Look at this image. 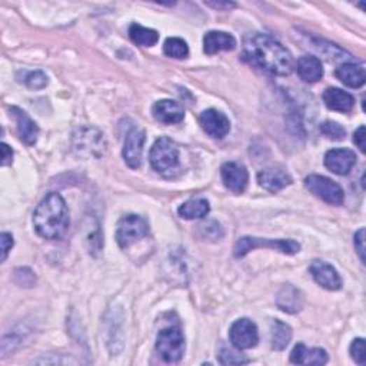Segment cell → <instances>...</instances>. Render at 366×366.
Returning a JSON list of instances; mask_svg holds the SVG:
<instances>
[{
    "label": "cell",
    "instance_id": "obj_1",
    "mask_svg": "<svg viewBox=\"0 0 366 366\" xmlns=\"http://www.w3.org/2000/svg\"><path fill=\"white\" fill-rule=\"evenodd\" d=\"M244 56L248 62L276 76H288L292 72V55L269 35L253 33L244 43Z\"/></svg>",
    "mask_w": 366,
    "mask_h": 366
},
{
    "label": "cell",
    "instance_id": "obj_2",
    "mask_svg": "<svg viewBox=\"0 0 366 366\" xmlns=\"http://www.w3.org/2000/svg\"><path fill=\"white\" fill-rule=\"evenodd\" d=\"M33 226L45 239H60L69 226V211L59 193H49L33 215Z\"/></svg>",
    "mask_w": 366,
    "mask_h": 366
},
{
    "label": "cell",
    "instance_id": "obj_3",
    "mask_svg": "<svg viewBox=\"0 0 366 366\" xmlns=\"http://www.w3.org/2000/svg\"><path fill=\"white\" fill-rule=\"evenodd\" d=\"M156 352L164 362H179L185 352V338L182 330L176 326H169L160 330L156 339Z\"/></svg>",
    "mask_w": 366,
    "mask_h": 366
},
{
    "label": "cell",
    "instance_id": "obj_4",
    "mask_svg": "<svg viewBox=\"0 0 366 366\" xmlns=\"http://www.w3.org/2000/svg\"><path fill=\"white\" fill-rule=\"evenodd\" d=\"M150 164L159 174H168L178 168L179 164V150L174 141L169 138L157 139L150 149Z\"/></svg>",
    "mask_w": 366,
    "mask_h": 366
},
{
    "label": "cell",
    "instance_id": "obj_5",
    "mask_svg": "<svg viewBox=\"0 0 366 366\" xmlns=\"http://www.w3.org/2000/svg\"><path fill=\"white\" fill-rule=\"evenodd\" d=\"M258 248H268V249L278 251V252L288 253V255H295L301 251V245L292 239H262V238L245 237L237 242L234 255L237 258H244L248 252L258 249Z\"/></svg>",
    "mask_w": 366,
    "mask_h": 366
},
{
    "label": "cell",
    "instance_id": "obj_6",
    "mask_svg": "<svg viewBox=\"0 0 366 366\" xmlns=\"http://www.w3.org/2000/svg\"><path fill=\"white\" fill-rule=\"evenodd\" d=\"M148 235H149L148 222L138 215H129L125 216L118 225L116 241L122 249H127L135 242L146 238Z\"/></svg>",
    "mask_w": 366,
    "mask_h": 366
},
{
    "label": "cell",
    "instance_id": "obj_7",
    "mask_svg": "<svg viewBox=\"0 0 366 366\" xmlns=\"http://www.w3.org/2000/svg\"><path fill=\"white\" fill-rule=\"evenodd\" d=\"M305 186L312 195L322 199L326 204L342 205L345 201L344 189L335 181H332L326 176L309 175L305 179Z\"/></svg>",
    "mask_w": 366,
    "mask_h": 366
},
{
    "label": "cell",
    "instance_id": "obj_8",
    "mask_svg": "<svg viewBox=\"0 0 366 366\" xmlns=\"http://www.w3.org/2000/svg\"><path fill=\"white\" fill-rule=\"evenodd\" d=\"M229 339H230V344L234 345V348H237L239 351L252 349L259 342V332H258L256 325L252 321H249L246 318L238 319L230 326Z\"/></svg>",
    "mask_w": 366,
    "mask_h": 366
},
{
    "label": "cell",
    "instance_id": "obj_9",
    "mask_svg": "<svg viewBox=\"0 0 366 366\" xmlns=\"http://www.w3.org/2000/svg\"><path fill=\"white\" fill-rule=\"evenodd\" d=\"M78 133L79 135L75 136V150L79 155L101 156L105 150V139L102 133L90 127L79 129Z\"/></svg>",
    "mask_w": 366,
    "mask_h": 366
},
{
    "label": "cell",
    "instance_id": "obj_10",
    "mask_svg": "<svg viewBox=\"0 0 366 366\" xmlns=\"http://www.w3.org/2000/svg\"><path fill=\"white\" fill-rule=\"evenodd\" d=\"M222 181L225 186L234 193H244L248 182H249V175L244 164L238 162H227L222 166L220 169Z\"/></svg>",
    "mask_w": 366,
    "mask_h": 366
},
{
    "label": "cell",
    "instance_id": "obj_11",
    "mask_svg": "<svg viewBox=\"0 0 366 366\" xmlns=\"http://www.w3.org/2000/svg\"><path fill=\"white\" fill-rule=\"evenodd\" d=\"M356 163V155L351 149H332L325 155V166L335 175H348Z\"/></svg>",
    "mask_w": 366,
    "mask_h": 366
},
{
    "label": "cell",
    "instance_id": "obj_12",
    "mask_svg": "<svg viewBox=\"0 0 366 366\" xmlns=\"http://www.w3.org/2000/svg\"><path fill=\"white\" fill-rule=\"evenodd\" d=\"M145 143V132L142 129H132L125 141L123 157L132 169H138L142 163Z\"/></svg>",
    "mask_w": 366,
    "mask_h": 366
},
{
    "label": "cell",
    "instance_id": "obj_13",
    "mask_svg": "<svg viewBox=\"0 0 366 366\" xmlns=\"http://www.w3.org/2000/svg\"><path fill=\"white\" fill-rule=\"evenodd\" d=\"M314 279L318 285L328 290H339L342 286L341 276L338 275L334 266L323 262V260H314L309 268Z\"/></svg>",
    "mask_w": 366,
    "mask_h": 366
},
{
    "label": "cell",
    "instance_id": "obj_14",
    "mask_svg": "<svg viewBox=\"0 0 366 366\" xmlns=\"http://www.w3.org/2000/svg\"><path fill=\"white\" fill-rule=\"evenodd\" d=\"M199 122H201L202 129L208 133V135L216 139L225 138L230 130L229 119L216 109H208L202 112L201 118H199Z\"/></svg>",
    "mask_w": 366,
    "mask_h": 366
},
{
    "label": "cell",
    "instance_id": "obj_15",
    "mask_svg": "<svg viewBox=\"0 0 366 366\" xmlns=\"http://www.w3.org/2000/svg\"><path fill=\"white\" fill-rule=\"evenodd\" d=\"M153 118L163 123V125H174V123H181L185 119V111L183 108L171 99H163L153 105L152 109Z\"/></svg>",
    "mask_w": 366,
    "mask_h": 366
},
{
    "label": "cell",
    "instance_id": "obj_16",
    "mask_svg": "<svg viewBox=\"0 0 366 366\" xmlns=\"http://www.w3.org/2000/svg\"><path fill=\"white\" fill-rule=\"evenodd\" d=\"M235 46V38L226 31L211 30L204 38V50L206 55H216L223 50H234Z\"/></svg>",
    "mask_w": 366,
    "mask_h": 366
},
{
    "label": "cell",
    "instance_id": "obj_17",
    "mask_svg": "<svg viewBox=\"0 0 366 366\" xmlns=\"http://www.w3.org/2000/svg\"><path fill=\"white\" fill-rule=\"evenodd\" d=\"M10 113L13 115L15 120H16V129L20 139L26 143V145H33L36 143L38 136H39V127L38 125L33 122L23 111H20L19 108H10Z\"/></svg>",
    "mask_w": 366,
    "mask_h": 366
},
{
    "label": "cell",
    "instance_id": "obj_18",
    "mask_svg": "<svg viewBox=\"0 0 366 366\" xmlns=\"http://www.w3.org/2000/svg\"><path fill=\"white\" fill-rule=\"evenodd\" d=\"M258 182L263 189L272 192V193H276V192L282 190L283 188L289 186L292 183V178L282 169L269 168V169H265V171L259 172Z\"/></svg>",
    "mask_w": 366,
    "mask_h": 366
},
{
    "label": "cell",
    "instance_id": "obj_19",
    "mask_svg": "<svg viewBox=\"0 0 366 366\" xmlns=\"http://www.w3.org/2000/svg\"><path fill=\"white\" fill-rule=\"evenodd\" d=\"M323 102L326 108L337 111V112H351L355 106V99L351 93L338 89V87H329L323 93Z\"/></svg>",
    "mask_w": 366,
    "mask_h": 366
},
{
    "label": "cell",
    "instance_id": "obj_20",
    "mask_svg": "<svg viewBox=\"0 0 366 366\" xmlns=\"http://www.w3.org/2000/svg\"><path fill=\"white\" fill-rule=\"evenodd\" d=\"M290 362L296 365H325L328 353L321 348L309 349L304 344H297L290 353Z\"/></svg>",
    "mask_w": 366,
    "mask_h": 366
},
{
    "label": "cell",
    "instance_id": "obj_21",
    "mask_svg": "<svg viewBox=\"0 0 366 366\" xmlns=\"http://www.w3.org/2000/svg\"><path fill=\"white\" fill-rule=\"evenodd\" d=\"M296 72L302 80L315 83L323 76L322 62L315 56H302L296 63Z\"/></svg>",
    "mask_w": 366,
    "mask_h": 366
},
{
    "label": "cell",
    "instance_id": "obj_22",
    "mask_svg": "<svg viewBox=\"0 0 366 366\" xmlns=\"http://www.w3.org/2000/svg\"><path fill=\"white\" fill-rule=\"evenodd\" d=\"M276 305L279 309L288 314H296L304 307V297L302 293L299 292L292 285L283 286L276 297Z\"/></svg>",
    "mask_w": 366,
    "mask_h": 366
},
{
    "label": "cell",
    "instance_id": "obj_23",
    "mask_svg": "<svg viewBox=\"0 0 366 366\" xmlns=\"http://www.w3.org/2000/svg\"><path fill=\"white\" fill-rule=\"evenodd\" d=\"M337 78L349 87H360L365 83V68L356 63H345L337 69Z\"/></svg>",
    "mask_w": 366,
    "mask_h": 366
},
{
    "label": "cell",
    "instance_id": "obj_24",
    "mask_svg": "<svg viewBox=\"0 0 366 366\" xmlns=\"http://www.w3.org/2000/svg\"><path fill=\"white\" fill-rule=\"evenodd\" d=\"M211 211L209 202L204 197H197V199H190V201L185 202L181 208H179V215L183 219L192 220V219H201L205 218Z\"/></svg>",
    "mask_w": 366,
    "mask_h": 366
},
{
    "label": "cell",
    "instance_id": "obj_25",
    "mask_svg": "<svg viewBox=\"0 0 366 366\" xmlns=\"http://www.w3.org/2000/svg\"><path fill=\"white\" fill-rule=\"evenodd\" d=\"M129 36L133 42L141 45V46H145V48L155 46L159 41V35H157L156 30L145 27V26L138 24V23H133L129 27Z\"/></svg>",
    "mask_w": 366,
    "mask_h": 366
},
{
    "label": "cell",
    "instance_id": "obj_26",
    "mask_svg": "<svg viewBox=\"0 0 366 366\" xmlns=\"http://www.w3.org/2000/svg\"><path fill=\"white\" fill-rule=\"evenodd\" d=\"M271 342H272V349L275 351H283L290 339H292V329L289 325L283 323L279 319H275L272 322V328H271Z\"/></svg>",
    "mask_w": 366,
    "mask_h": 366
},
{
    "label": "cell",
    "instance_id": "obj_27",
    "mask_svg": "<svg viewBox=\"0 0 366 366\" xmlns=\"http://www.w3.org/2000/svg\"><path fill=\"white\" fill-rule=\"evenodd\" d=\"M163 52L166 56L174 59H186L189 55L188 43L181 38H168L163 45Z\"/></svg>",
    "mask_w": 366,
    "mask_h": 366
},
{
    "label": "cell",
    "instance_id": "obj_28",
    "mask_svg": "<svg viewBox=\"0 0 366 366\" xmlns=\"http://www.w3.org/2000/svg\"><path fill=\"white\" fill-rule=\"evenodd\" d=\"M321 132L323 133L325 136H328L329 139H335V141H341L345 138L346 135V130L337 122H323L321 125Z\"/></svg>",
    "mask_w": 366,
    "mask_h": 366
},
{
    "label": "cell",
    "instance_id": "obj_29",
    "mask_svg": "<svg viewBox=\"0 0 366 366\" xmlns=\"http://www.w3.org/2000/svg\"><path fill=\"white\" fill-rule=\"evenodd\" d=\"M24 83L27 85V87L30 89H43L48 85V76L42 72V71H36V72H29L24 78Z\"/></svg>",
    "mask_w": 366,
    "mask_h": 366
},
{
    "label": "cell",
    "instance_id": "obj_30",
    "mask_svg": "<svg viewBox=\"0 0 366 366\" xmlns=\"http://www.w3.org/2000/svg\"><path fill=\"white\" fill-rule=\"evenodd\" d=\"M365 344H366L365 339L358 338V339H355V341L352 342V345H351L352 359H353L358 365H360V366L366 365V349H365Z\"/></svg>",
    "mask_w": 366,
    "mask_h": 366
},
{
    "label": "cell",
    "instance_id": "obj_31",
    "mask_svg": "<svg viewBox=\"0 0 366 366\" xmlns=\"http://www.w3.org/2000/svg\"><path fill=\"white\" fill-rule=\"evenodd\" d=\"M219 362L222 365H242V363H248L249 360L234 351L222 349V352L219 355Z\"/></svg>",
    "mask_w": 366,
    "mask_h": 366
},
{
    "label": "cell",
    "instance_id": "obj_32",
    "mask_svg": "<svg viewBox=\"0 0 366 366\" xmlns=\"http://www.w3.org/2000/svg\"><path fill=\"white\" fill-rule=\"evenodd\" d=\"M199 229H201V232L204 234V238H206V239H211V234H213L215 241H216V239H220L222 235H223L220 225H219L218 222H215V220L208 222V223H204Z\"/></svg>",
    "mask_w": 366,
    "mask_h": 366
},
{
    "label": "cell",
    "instance_id": "obj_33",
    "mask_svg": "<svg viewBox=\"0 0 366 366\" xmlns=\"http://www.w3.org/2000/svg\"><path fill=\"white\" fill-rule=\"evenodd\" d=\"M355 249L362 262H365V229H359L355 234Z\"/></svg>",
    "mask_w": 366,
    "mask_h": 366
},
{
    "label": "cell",
    "instance_id": "obj_34",
    "mask_svg": "<svg viewBox=\"0 0 366 366\" xmlns=\"http://www.w3.org/2000/svg\"><path fill=\"white\" fill-rule=\"evenodd\" d=\"M0 242H2V262H5L9 252L12 251V248L15 245L13 237L10 234H6V232H3L2 237H0Z\"/></svg>",
    "mask_w": 366,
    "mask_h": 366
},
{
    "label": "cell",
    "instance_id": "obj_35",
    "mask_svg": "<svg viewBox=\"0 0 366 366\" xmlns=\"http://www.w3.org/2000/svg\"><path fill=\"white\" fill-rule=\"evenodd\" d=\"M365 141H366V136H365V126H359L358 130L353 133V142H355V145L359 148V150L363 152V153H365V150H366Z\"/></svg>",
    "mask_w": 366,
    "mask_h": 366
},
{
    "label": "cell",
    "instance_id": "obj_36",
    "mask_svg": "<svg viewBox=\"0 0 366 366\" xmlns=\"http://www.w3.org/2000/svg\"><path fill=\"white\" fill-rule=\"evenodd\" d=\"M13 159V150L9 145L2 143V166H8L12 163Z\"/></svg>",
    "mask_w": 366,
    "mask_h": 366
},
{
    "label": "cell",
    "instance_id": "obj_37",
    "mask_svg": "<svg viewBox=\"0 0 366 366\" xmlns=\"http://www.w3.org/2000/svg\"><path fill=\"white\" fill-rule=\"evenodd\" d=\"M212 8L216 9H230V8H235V3H230V2H218V3H208Z\"/></svg>",
    "mask_w": 366,
    "mask_h": 366
}]
</instances>
